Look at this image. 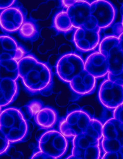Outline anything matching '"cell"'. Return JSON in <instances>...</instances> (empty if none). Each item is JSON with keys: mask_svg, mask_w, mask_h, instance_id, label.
<instances>
[{"mask_svg": "<svg viewBox=\"0 0 123 159\" xmlns=\"http://www.w3.org/2000/svg\"><path fill=\"white\" fill-rule=\"evenodd\" d=\"M34 128L33 123L26 118L20 108L10 106L0 110V132L12 144L28 141Z\"/></svg>", "mask_w": 123, "mask_h": 159, "instance_id": "cell-1", "label": "cell"}, {"mask_svg": "<svg viewBox=\"0 0 123 159\" xmlns=\"http://www.w3.org/2000/svg\"><path fill=\"white\" fill-rule=\"evenodd\" d=\"M54 73L48 62L39 60L20 80L23 89L30 96L47 97L52 93Z\"/></svg>", "mask_w": 123, "mask_h": 159, "instance_id": "cell-2", "label": "cell"}, {"mask_svg": "<svg viewBox=\"0 0 123 159\" xmlns=\"http://www.w3.org/2000/svg\"><path fill=\"white\" fill-rule=\"evenodd\" d=\"M35 137L37 146L49 159H60L67 152L68 141L58 130L39 128Z\"/></svg>", "mask_w": 123, "mask_h": 159, "instance_id": "cell-3", "label": "cell"}, {"mask_svg": "<svg viewBox=\"0 0 123 159\" xmlns=\"http://www.w3.org/2000/svg\"><path fill=\"white\" fill-rule=\"evenodd\" d=\"M93 116L82 108L68 109L65 116L59 118L58 130L71 141L76 135L85 132Z\"/></svg>", "mask_w": 123, "mask_h": 159, "instance_id": "cell-4", "label": "cell"}, {"mask_svg": "<svg viewBox=\"0 0 123 159\" xmlns=\"http://www.w3.org/2000/svg\"><path fill=\"white\" fill-rule=\"evenodd\" d=\"M54 67L56 75L63 82L68 84L75 76L84 70V60L75 51L65 53L56 60Z\"/></svg>", "mask_w": 123, "mask_h": 159, "instance_id": "cell-5", "label": "cell"}, {"mask_svg": "<svg viewBox=\"0 0 123 159\" xmlns=\"http://www.w3.org/2000/svg\"><path fill=\"white\" fill-rule=\"evenodd\" d=\"M27 12L21 4L17 2L14 5L1 10L0 29L4 34H10L18 32L27 18Z\"/></svg>", "mask_w": 123, "mask_h": 159, "instance_id": "cell-6", "label": "cell"}, {"mask_svg": "<svg viewBox=\"0 0 123 159\" xmlns=\"http://www.w3.org/2000/svg\"><path fill=\"white\" fill-rule=\"evenodd\" d=\"M102 30L99 27L94 30L83 27L75 28L73 31L71 41L78 51L92 52L98 47L101 39Z\"/></svg>", "mask_w": 123, "mask_h": 159, "instance_id": "cell-7", "label": "cell"}, {"mask_svg": "<svg viewBox=\"0 0 123 159\" xmlns=\"http://www.w3.org/2000/svg\"><path fill=\"white\" fill-rule=\"evenodd\" d=\"M91 14L97 20L98 27L102 30L111 27L116 17L117 10L111 2L106 0L91 2Z\"/></svg>", "mask_w": 123, "mask_h": 159, "instance_id": "cell-8", "label": "cell"}, {"mask_svg": "<svg viewBox=\"0 0 123 159\" xmlns=\"http://www.w3.org/2000/svg\"><path fill=\"white\" fill-rule=\"evenodd\" d=\"M97 80L84 70L68 84L71 91L78 98L93 93L96 88Z\"/></svg>", "mask_w": 123, "mask_h": 159, "instance_id": "cell-9", "label": "cell"}, {"mask_svg": "<svg viewBox=\"0 0 123 159\" xmlns=\"http://www.w3.org/2000/svg\"><path fill=\"white\" fill-rule=\"evenodd\" d=\"M107 59L98 50L94 51L84 60V70L97 79L104 78L109 72Z\"/></svg>", "mask_w": 123, "mask_h": 159, "instance_id": "cell-10", "label": "cell"}, {"mask_svg": "<svg viewBox=\"0 0 123 159\" xmlns=\"http://www.w3.org/2000/svg\"><path fill=\"white\" fill-rule=\"evenodd\" d=\"M14 77H6L1 79L0 84V108L6 107L12 103L18 97L19 87Z\"/></svg>", "mask_w": 123, "mask_h": 159, "instance_id": "cell-11", "label": "cell"}, {"mask_svg": "<svg viewBox=\"0 0 123 159\" xmlns=\"http://www.w3.org/2000/svg\"><path fill=\"white\" fill-rule=\"evenodd\" d=\"M90 8L91 2L75 0L73 4L66 9L75 28L82 26L91 14Z\"/></svg>", "mask_w": 123, "mask_h": 159, "instance_id": "cell-12", "label": "cell"}, {"mask_svg": "<svg viewBox=\"0 0 123 159\" xmlns=\"http://www.w3.org/2000/svg\"><path fill=\"white\" fill-rule=\"evenodd\" d=\"M59 118L57 112L50 106H44L33 118L39 128L48 130L54 128Z\"/></svg>", "mask_w": 123, "mask_h": 159, "instance_id": "cell-13", "label": "cell"}, {"mask_svg": "<svg viewBox=\"0 0 123 159\" xmlns=\"http://www.w3.org/2000/svg\"><path fill=\"white\" fill-rule=\"evenodd\" d=\"M51 28L58 34L67 35L75 29L66 9L62 8L53 16Z\"/></svg>", "mask_w": 123, "mask_h": 159, "instance_id": "cell-14", "label": "cell"}, {"mask_svg": "<svg viewBox=\"0 0 123 159\" xmlns=\"http://www.w3.org/2000/svg\"><path fill=\"white\" fill-rule=\"evenodd\" d=\"M37 21L30 17L27 18L17 32L19 37L25 41L33 42L37 40L40 34Z\"/></svg>", "mask_w": 123, "mask_h": 159, "instance_id": "cell-15", "label": "cell"}, {"mask_svg": "<svg viewBox=\"0 0 123 159\" xmlns=\"http://www.w3.org/2000/svg\"><path fill=\"white\" fill-rule=\"evenodd\" d=\"M109 72L118 75L123 72V52L119 45L115 47L109 51L107 58Z\"/></svg>", "mask_w": 123, "mask_h": 159, "instance_id": "cell-16", "label": "cell"}, {"mask_svg": "<svg viewBox=\"0 0 123 159\" xmlns=\"http://www.w3.org/2000/svg\"><path fill=\"white\" fill-rule=\"evenodd\" d=\"M72 148L71 154L66 159H83L84 152L91 144L84 133L78 135L71 141Z\"/></svg>", "mask_w": 123, "mask_h": 159, "instance_id": "cell-17", "label": "cell"}, {"mask_svg": "<svg viewBox=\"0 0 123 159\" xmlns=\"http://www.w3.org/2000/svg\"><path fill=\"white\" fill-rule=\"evenodd\" d=\"M39 61L33 53L29 52L18 61V67L14 77L20 79L31 69Z\"/></svg>", "mask_w": 123, "mask_h": 159, "instance_id": "cell-18", "label": "cell"}, {"mask_svg": "<svg viewBox=\"0 0 123 159\" xmlns=\"http://www.w3.org/2000/svg\"><path fill=\"white\" fill-rule=\"evenodd\" d=\"M113 82L108 79H104L100 83L98 92V97L100 104L105 107L112 100L114 95L112 88Z\"/></svg>", "mask_w": 123, "mask_h": 159, "instance_id": "cell-19", "label": "cell"}, {"mask_svg": "<svg viewBox=\"0 0 123 159\" xmlns=\"http://www.w3.org/2000/svg\"><path fill=\"white\" fill-rule=\"evenodd\" d=\"M119 40L118 37L113 34H104L98 47V50L107 58L111 49L118 46Z\"/></svg>", "mask_w": 123, "mask_h": 159, "instance_id": "cell-20", "label": "cell"}, {"mask_svg": "<svg viewBox=\"0 0 123 159\" xmlns=\"http://www.w3.org/2000/svg\"><path fill=\"white\" fill-rule=\"evenodd\" d=\"M44 106L42 101L34 99L29 101L20 108L26 118L30 120L33 118Z\"/></svg>", "mask_w": 123, "mask_h": 159, "instance_id": "cell-21", "label": "cell"}, {"mask_svg": "<svg viewBox=\"0 0 123 159\" xmlns=\"http://www.w3.org/2000/svg\"><path fill=\"white\" fill-rule=\"evenodd\" d=\"M103 124L101 121L93 116L84 133L99 141L103 136Z\"/></svg>", "mask_w": 123, "mask_h": 159, "instance_id": "cell-22", "label": "cell"}, {"mask_svg": "<svg viewBox=\"0 0 123 159\" xmlns=\"http://www.w3.org/2000/svg\"><path fill=\"white\" fill-rule=\"evenodd\" d=\"M0 40L3 49L7 51H14L19 44L16 39L9 34H0Z\"/></svg>", "mask_w": 123, "mask_h": 159, "instance_id": "cell-23", "label": "cell"}, {"mask_svg": "<svg viewBox=\"0 0 123 159\" xmlns=\"http://www.w3.org/2000/svg\"><path fill=\"white\" fill-rule=\"evenodd\" d=\"M118 133L115 125L109 119L103 124V136L107 139H117Z\"/></svg>", "mask_w": 123, "mask_h": 159, "instance_id": "cell-24", "label": "cell"}, {"mask_svg": "<svg viewBox=\"0 0 123 159\" xmlns=\"http://www.w3.org/2000/svg\"><path fill=\"white\" fill-rule=\"evenodd\" d=\"M103 149L106 153L117 152L121 146L119 141L117 139H103L102 142Z\"/></svg>", "mask_w": 123, "mask_h": 159, "instance_id": "cell-25", "label": "cell"}, {"mask_svg": "<svg viewBox=\"0 0 123 159\" xmlns=\"http://www.w3.org/2000/svg\"><path fill=\"white\" fill-rule=\"evenodd\" d=\"M101 152L99 141L91 145L85 150L83 154V159H95L100 158Z\"/></svg>", "mask_w": 123, "mask_h": 159, "instance_id": "cell-26", "label": "cell"}, {"mask_svg": "<svg viewBox=\"0 0 123 159\" xmlns=\"http://www.w3.org/2000/svg\"><path fill=\"white\" fill-rule=\"evenodd\" d=\"M112 89L114 95L112 100L119 106L123 103V86L113 82Z\"/></svg>", "mask_w": 123, "mask_h": 159, "instance_id": "cell-27", "label": "cell"}, {"mask_svg": "<svg viewBox=\"0 0 123 159\" xmlns=\"http://www.w3.org/2000/svg\"><path fill=\"white\" fill-rule=\"evenodd\" d=\"M0 65L8 72H16L18 67V61L13 58L6 60L0 61Z\"/></svg>", "mask_w": 123, "mask_h": 159, "instance_id": "cell-28", "label": "cell"}, {"mask_svg": "<svg viewBox=\"0 0 123 159\" xmlns=\"http://www.w3.org/2000/svg\"><path fill=\"white\" fill-rule=\"evenodd\" d=\"M112 116L113 117L120 122L119 128L123 130V103L113 110Z\"/></svg>", "mask_w": 123, "mask_h": 159, "instance_id": "cell-29", "label": "cell"}, {"mask_svg": "<svg viewBox=\"0 0 123 159\" xmlns=\"http://www.w3.org/2000/svg\"><path fill=\"white\" fill-rule=\"evenodd\" d=\"M13 52L12 58L18 62L29 52L23 45L19 44L17 49Z\"/></svg>", "mask_w": 123, "mask_h": 159, "instance_id": "cell-30", "label": "cell"}, {"mask_svg": "<svg viewBox=\"0 0 123 159\" xmlns=\"http://www.w3.org/2000/svg\"><path fill=\"white\" fill-rule=\"evenodd\" d=\"M0 156L6 154L7 152L12 145L7 138L0 133Z\"/></svg>", "mask_w": 123, "mask_h": 159, "instance_id": "cell-31", "label": "cell"}, {"mask_svg": "<svg viewBox=\"0 0 123 159\" xmlns=\"http://www.w3.org/2000/svg\"><path fill=\"white\" fill-rule=\"evenodd\" d=\"M29 159H49V157L37 146L33 149Z\"/></svg>", "mask_w": 123, "mask_h": 159, "instance_id": "cell-32", "label": "cell"}, {"mask_svg": "<svg viewBox=\"0 0 123 159\" xmlns=\"http://www.w3.org/2000/svg\"><path fill=\"white\" fill-rule=\"evenodd\" d=\"M112 33L118 37L123 33V24L121 22L115 24L111 27Z\"/></svg>", "mask_w": 123, "mask_h": 159, "instance_id": "cell-33", "label": "cell"}, {"mask_svg": "<svg viewBox=\"0 0 123 159\" xmlns=\"http://www.w3.org/2000/svg\"><path fill=\"white\" fill-rule=\"evenodd\" d=\"M16 0L0 1V10L8 8L14 5L17 2Z\"/></svg>", "mask_w": 123, "mask_h": 159, "instance_id": "cell-34", "label": "cell"}, {"mask_svg": "<svg viewBox=\"0 0 123 159\" xmlns=\"http://www.w3.org/2000/svg\"><path fill=\"white\" fill-rule=\"evenodd\" d=\"M107 79L114 82L119 80H123V72L121 73L118 75H114L108 72L107 75Z\"/></svg>", "mask_w": 123, "mask_h": 159, "instance_id": "cell-35", "label": "cell"}, {"mask_svg": "<svg viewBox=\"0 0 123 159\" xmlns=\"http://www.w3.org/2000/svg\"><path fill=\"white\" fill-rule=\"evenodd\" d=\"M118 155L117 152L106 153L102 158L103 159H118Z\"/></svg>", "mask_w": 123, "mask_h": 159, "instance_id": "cell-36", "label": "cell"}, {"mask_svg": "<svg viewBox=\"0 0 123 159\" xmlns=\"http://www.w3.org/2000/svg\"><path fill=\"white\" fill-rule=\"evenodd\" d=\"M11 157V159H23L24 158L23 153L19 151H16Z\"/></svg>", "mask_w": 123, "mask_h": 159, "instance_id": "cell-37", "label": "cell"}, {"mask_svg": "<svg viewBox=\"0 0 123 159\" xmlns=\"http://www.w3.org/2000/svg\"><path fill=\"white\" fill-rule=\"evenodd\" d=\"M12 58V55L8 53H4L0 55V61L9 60Z\"/></svg>", "mask_w": 123, "mask_h": 159, "instance_id": "cell-38", "label": "cell"}, {"mask_svg": "<svg viewBox=\"0 0 123 159\" xmlns=\"http://www.w3.org/2000/svg\"><path fill=\"white\" fill-rule=\"evenodd\" d=\"M12 145H11L6 154V155L10 157L16 151L15 147Z\"/></svg>", "mask_w": 123, "mask_h": 159, "instance_id": "cell-39", "label": "cell"}, {"mask_svg": "<svg viewBox=\"0 0 123 159\" xmlns=\"http://www.w3.org/2000/svg\"><path fill=\"white\" fill-rule=\"evenodd\" d=\"M37 144H36L35 143H31L29 144L28 147L31 149H33L37 146Z\"/></svg>", "mask_w": 123, "mask_h": 159, "instance_id": "cell-40", "label": "cell"}, {"mask_svg": "<svg viewBox=\"0 0 123 159\" xmlns=\"http://www.w3.org/2000/svg\"><path fill=\"white\" fill-rule=\"evenodd\" d=\"M120 13L122 16L121 22L123 24V4L122 5L120 8Z\"/></svg>", "mask_w": 123, "mask_h": 159, "instance_id": "cell-41", "label": "cell"}, {"mask_svg": "<svg viewBox=\"0 0 123 159\" xmlns=\"http://www.w3.org/2000/svg\"><path fill=\"white\" fill-rule=\"evenodd\" d=\"M119 151L122 158L123 159V144L121 145Z\"/></svg>", "mask_w": 123, "mask_h": 159, "instance_id": "cell-42", "label": "cell"}, {"mask_svg": "<svg viewBox=\"0 0 123 159\" xmlns=\"http://www.w3.org/2000/svg\"><path fill=\"white\" fill-rule=\"evenodd\" d=\"M119 41V46L121 50L123 52V40Z\"/></svg>", "mask_w": 123, "mask_h": 159, "instance_id": "cell-43", "label": "cell"}]
</instances>
